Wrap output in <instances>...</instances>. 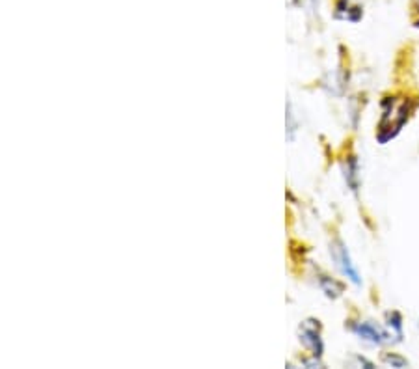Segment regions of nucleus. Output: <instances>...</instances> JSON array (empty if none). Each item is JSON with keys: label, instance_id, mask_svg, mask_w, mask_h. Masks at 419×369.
Masks as SVG:
<instances>
[{"label": "nucleus", "instance_id": "7ed1b4c3", "mask_svg": "<svg viewBox=\"0 0 419 369\" xmlns=\"http://www.w3.org/2000/svg\"><path fill=\"white\" fill-rule=\"evenodd\" d=\"M300 341L302 345L311 351L313 358L323 356L324 345H323V340H321V324H318V321H315V319H307V321L302 323Z\"/></svg>", "mask_w": 419, "mask_h": 369}, {"label": "nucleus", "instance_id": "6e6552de", "mask_svg": "<svg viewBox=\"0 0 419 369\" xmlns=\"http://www.w3.org/2000/svg\"><path fill=\"white\" fill-rule=\"evenodd\" d=\"M413 8H416V11H419V0H413Z\"/></svg>", "mask_w": 419, "mask_h": 369}, {"label": "nucleus", "instance_id": "f257e3e1", "mask_svg": "<svg viewBox=\"0 0 419 369\" xmlns=\"http://www.w3.org/2000/svg\"><path fill=\"white\" fill-rule=\"evenodd\" d=\"M413 110V103L410 99H397V97H385L382 101V116L378 122L376 140L380 144H385L401 133L404 123Z\"/></svg>", "mask_w": 419, "mask_h": 369}, {"label": "nucleus", "instance_id": "423d86ee", "mask_svg": "<svg viewBox=\"0 0 419 369\" xmlns=\"http://www.w3.org/2000/svg\"><path fill=\"white\" fill-rule=\"evenodd\" d=\"M345 178H346V183L351 184L352 190L358 189V162L354 157H351V161H348V164H346V170H345Z\"/></svg>", "mask_w": 419, "mask_h": 369}, {"label": "nucleus", "instance_id": "f03ea898", "mask_svg": "<svg viewBox=\"0 0 419 369\" xmlns=\"http://www.w3.org/2000/svg\"><path fill=\"white\" fill-rule=\"evenodd\" d=\"M330 256L334 259L335 267L339 268V273L343 274L348 282H352L354 285H362V278H360L356 265L352 263L351 254H348L346 246L343 245L339 239H335L334 243L330 245Z\"/></svg>", "mask_w": 419, "mask_h": 369}, {"label": "nucleus", "instance_id": "0eeeda50", "mask_svg": "<svg viewBox=\"0 0 419 369\" xmlns=\"http://www.w3.org/2000/svg\"><path fill=\"white\" fill-rule=\"evenodd\" d=\"M382 362L390 363L391 368H408V360L406 358L399 356V354H382Z\"/></svg>", "mask_w": 419, "mask_h": 369}, {"label": "nucleus", "instance_id": "20e7f679", "mask_svg": "<svg viewBox=\"0 0 419 369\" xmlns=\"http://www.w3.org/2000/svg\"><path fill=\"white\" fill-rule=\"evenodd\" d=\"M352 332L358 335V338H362L363 341H369V343H373V345H382V343H388L391 340L390 334L382 330L378 324H373L365 321V323H356L351 326Z\"/></svg>", "mask_w": 419, "mask_h": 369}, {"label": "nucleus", "instance_id": "39448f33", "mask_svg": "<svg viewBox=\"0 0 419 369\" xmlns=\"http://www.w3.org/2000/svg\"><path fill=\"white\" fill-rule=\"evenodd\" d=\"M318 284H321V289L324 291V295L328 296V298H337L341 295V291H343V287L332 278H328V276H321Z\"/></svg>", "mask_w": 419, "mask_h": 369}]
</instances>
